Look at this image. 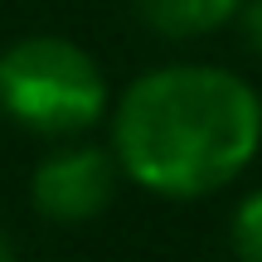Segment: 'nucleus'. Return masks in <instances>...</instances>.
Instances as JSON below:
<instances>
[{
	"label": "nucleus",
	"instance_id": "f257e3e1",
	"mask_svg": "<svg viewBox=\"0 0 262 262\" xmlns=\"http://www.w3.org/2000/svg\"><path fill=\"white\" fill-rule=\"evenodd\" d=\"M262 97L248 78L214 63L150 68L117 97L112 150L131 185L160 199H199L253 165Z\"/></svg>",
	"mask_w": 262,
	"mask_h": 262
},
{
	"label": "nucleus",
	"instance_id": "f03ea898",
	"mask_svg": "<svg viewBox=\"0 0 262 262\" xmlns=\"http://www.w3.org/2000/svg\"><path fill=\"white\" fill-rule=\"evenodd\" d=\"M107 78L83 44L29 34L0 54V112L34 136H83L107 117Z\"/></svg>",
	"mask_w": 262,
	"mask_h": 262
},
{
	"label": "nucleus",
	"instance_id": "7ed1b4c3",
	"mask_svg": "<svg viewBox=\"0 0 262 262\" xmlns=\"http://www.w3.org/2000/svg\"><path fill=\"white\" fill-rule=\"evenodd\" d=\"M117 180H122V160L107 146H58L29 175V204L49 224H93L107 214L117 199Z\"/></svg>",
	"mask_w": 262,
	"mask_h": 262
},
{
	"label": "nucleus",
	"instance_id": "20e7f679",
	"mask_svg": "<svg viewBox=\"0 0 262 262\" xmlns=\"http://www.w3.org/2000/svg\"><path fill=\"white\" fill-rule=\"evenodd\" d=\"M136 15L146 19L156 34L165 39H194V34H214L228 19H238L243 0H131Z\"/></svg>",
	"mask_w": 262,
	"mask_h": 262
},
{
	"label": "nucleus",
	"instance_id": "39448f33",
	"mask_svg": "<svg viewBox=\"0 0 262 262\" xmlns=\"http://www.w3.org/2000/svg\"><path fill=\"white\" fill-rule=\"evenodd\" d=\"M228 238H233L238 262H262V185L253 189V194L238 199L233 224H228Z\"/></svg>",
	"mask_w": 262,
	"mask_h": 262
},
{
	"label": "nucleus",
	"instance_id": "423d86ee",
	"mask_svg": "<svg viewBox=\"0 0 262 262\" xmlns=\"http://www.w3.org/2000/svg\"><path fill=\"white\" fill-rule=\"evenodd\" d=\"M238 29H243L248 49L262 54V0H243V10H238Z\"/></svg>",
	"mask_w": 262,
	"mask_h": 262
},
{
	"label": "nucleus",
	"instance_id": "0eeeda50",
	"mask_svg": "<svg viewBox=\"0 0 262 262\" xmlns=\"http://www.w3.org/2000/svg\"><path fill=\"white\" fill-rule=\"evenodd\" d=\"M0 262H15V253H10V243L0 238Z\"/></svg>",
	"mask_w": 262,
	"mask_h": 262
}]
</instances>
